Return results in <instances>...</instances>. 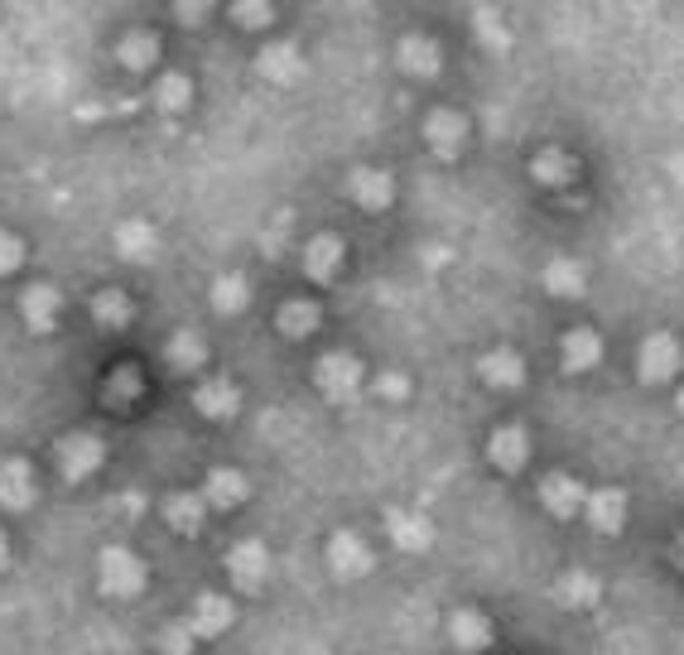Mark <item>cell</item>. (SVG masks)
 Returning <instances> with one entry per match:
<instances>
[{
    "instance_id": "obj_18",
    "label": "cell",
    "mask_w": 684,
    "mask_h": 655,
    "mask_svg": "<svg viewBox=\"0 0 684 655\" xmlns=\"http://www.w3.org/2000/svg\"><path fill=\"white\" fill-rule=\"evenodd\" d=\"M386 540L396 545V549H405V555H419V549H429V540H434V530H429V520L419 516V512H386Z\"/></svg>"
},
{
    "instance_id": "obj_19",
    "label": "cell",
    "mask_w": 684,
    "mask_h": 655,
    "mask_svg": "<svg viewBox=\"0 0 684 655\" xmlns=\"http://www.w3.org/2000/svg\"><path fill=\"white\" fill-rule=\"evenodd\" d=\"M63 295L49 285V280H34L24 289V318H29V328H39V333H49V328H58L63 324Z\"/></svg>"
},
{
    "instance_id": "obj_14",
    "label": "cell",
    "mask_w": 684,
    "mask_h": 655,
    "mask_svg": "<svg viewBox=\"0 0 684 655\" xmlns=\"http://www.w3.org/2000/svg\"><path fill=\"white\" fill-rule=\"evenodd\" d=\"M541 502H545L549 516L574 520V516H584L588 492H584V483H578V477H569V473H549L545 483H541Z\"/></svg>"
},
{
    "instance_id": "obj_10",
    "label": "cell",
    "mask_w": 684,
    "mask_h": 655,
    "mask_svg": "<svg viewBox=\"0 0 684 655\" xmlns=\"http://www.w3.org/2000/svg\"><path fill=\"white\" fill-rule=\"evenodd\" d=\"M194 410L202 419H212V425H222L241 410V390L237 381H227V376H212V381H194Z\"/></svg>"
},
{
    "instance_id": "obj_36",
    "label": "cell",
    "mask_w": 684,
    "mask_h": 655,
    "mask_svg": "<svg viewBox=\"0 0 684 655\" xmlns=\"http://www.w3.org/2000/svg\"><path fill=\"white\" fill-rule=\"evenodd\" d=\"M569 275L578 280V266H574V260H555V266L541 275V285L549 289V295H564V289H569Z\"/></svg>"
},
{
    "instance_id": "obj_23",
    "label": "cell",
    "mask_w": 684,
    "mask_h": 655,
    "mask_svg": "<svg viewBox=\"0 0 684 655\" xmlns=\"http://www.w3.org/2000/svg\"><path fill=\"white\" fill-rule=\"evenodd\" d=\"M165 516L179 535H198L202 520H208V502H202V492H179V497L165 502Z\"/></svg>"
},
{
    "instance_id": "obj_12",
    "label": "cell",
    "mask_w": 684,
    "mask_h": 655,
    "mask_svg": "<svg viewBox=\"0 0 684 655\" xmlns=\"http://www.w3.org/2000/svg\"><path fill=\"white\" fill-rule=\"evenodd\" d=\"M526 357L516 353V347H492V353L477 357V376L492 386V390H516L521 381H526Z\"/></svg>"
},
{
    "instance_id": "obj_26",
    "label": "cell",
    "mask_w": 684,
    "mask_h": 655,
    "mask_svg": "<svg viewBox=\"0 0 684 655\" xmlns=\"http://www.w3.org/2000/svg\"><path fill=\"white\" fill-rule=\"evenodd\" d=\"M87 314H92L101 328H126L130 318H136V314H130V304H126L121 289H101V295H97L92 304H87Z\"/></svg>"
},
{
    "instance_id": "obj_8",
    "label": "cell",
    "mask_w": 684,
    "mask_h": 655,
    "mask_svg": "<svg viewBox=\"0 0 684 655\" xmlns=\"http://www.w3.org/2000/svg\"><path fill=\"white\" fill-rule=\"evenodd\" d=\"M636 371H642V381H675L684 371V347L671 338V333H656V338L642 343V353H636Z\"/></svg>"
},
{
    "instance_id": "obj_28",
    "label": "cell",
    "mask_w": 684,
    "mask_h": 655,
    "mask_svg": "<svg viewBox=\"0 0 684 655\" xmlns=\"http://www.w3.org/2000/svg\"><path fill=\"white\" fill-rule=\"evenodd\" d=\"M184 82H194V78H184V72H165V78L155 82V101H159V111L165 116L184 111Z\"/></svg>"
},
{
    "instance_id": "obj_21",
    "label": "cell",
    "mask_w": 684,
    "mask_h": 655,
    "mask_svg": "<svg viewBox=\"0 0 684 655\" xmlns=\"http://www.w3.org/2000/svg\"><path fill=\"white\" fill-rule=\"evenodd\" d=\"M251 497V487H246V477L237 468H212L208 483H202V502H208V512H231V506H241Z\"/></svg>"
},
{
    "instance_id": "obj_35",
    "label": "cell",
    "mask_w": 684,
    "mask_h": 655,
    "mask_svg": "<svg viewBox=\"0 0 684 655\" xmlns=\"http://www.w3.org/2000/svg\"><path fill=\"white\" fill-rule=\"evenodd\" d=\"M165 361H174V367H184V361H202V343L194 338V333H174Z\"/></svg>"
},
{
    "instance_id": "obj_37",
    "label": "cell",
    "mask_w": 684,
    "mask_h": 655,
    "mask_svg": "<svg viewBox=\"0 0 684 655\" xmlns=\"http://www.w3.org/2000/svg\"><path fill=\"white\" fill-rule=\"evenodd\" d=\"M10 564V540H6V530H0V569Z\"/></svg>"
},
{
    "instance_id": "obj_2",
    "label": "cell",
    "mask_w": 684,
    "mask_h": 655,
    "mask_svg": "<svg viewBox=\"0 0 684 655\" xmlns=\"http://www.w3.org/2000/svg\"><path fill=\"white\" fill-rule=\"evenodd\" d=\"M101 463H107V444H101L97 434L72 429V434L58 439V473H63L68 483H87Z\"/></svg>"
},
{
    "instance_id": "obj_31",
    "label": "cell",
    "mask_w": 684,
    "mask_h": 655,
    "mask_svg": "<svg viewBox=\"0 0 684 655\" xmlns=\"http://www.w3.org/2000/svg\"><path fill=\"white\" fill-rule=\"evenodd\" d=\"M559 593H564V603H569V607H588V603H598V578L569 574V578L559 584Z\"/></svg>"
},
{
    "instance_id": "obj_7",
    "label": "cell",
    "mask_w": 684,
    "mask_h": 655,
    "mask_svg": "<svg viewBox=\"0 0 684 655\" xmlns=\"http://www.w3.org/2000/svg\"><path fill=\"white\" fill-rule=\"evenodd\" d=\"M396 63H400L405 78L429 82V78H439V72H444V43L434 34H405L396 43Z\"/></svg>"
},
{
    "instance_id": "obj_13",
    "label": "cell",
    "mask_w": 684,
    "mask_h": 655,
    "mask_svg": "<svg viewBox=\"0 0 684 655\" xmlns=\"http://www.w3.org/2000/svg\"><path fill=\"white\" fill-rule=\"evenodd\" d=\"M227 574H231V584H237V588H260V584H266V574H270V549L260 540L231 545L227 549Z\"/></svg>"
},
{
    "instance_id": "obj_16",
    "label": "cell",
    "mask_w": 684,
    "mask_h": 655,
    "mask_svg": "<svg viewBox=\"0 0 684 655\" xmlns=\"http://www.w3.org/2000/svg\"><path fill=\"white\" fill-rule=\"evenodd\" d=\"M188 632L198 636V642H212V636H222L231 627V603L222 593H198V603L188 607Z\"/></svg>"
},
{
    "instance_id": "obj_30",
    "label": "cell",
    "mask_w": 684,
    "mask_h": 655,
    "mask_svg": "<svg viewBox=\"0 0 684 655\" xmlns=\"http://www.w3.org/2000/svg\"><path fill=\"white\" fill-rule=\"evenodd\" d=\"M246 295H251V285H246L241 275H227V280L212 285V304H217V309H231V314L246 304Z\"/></svg>"
},
{
    "instance_id": "obj_1",
    "label": "cell",
    "mask_w": 684,
    "mask_h": 655,
    "mask_svg": "<svg viewBox=\"0 0 684 655\" xmlns=\"http://www.w3.org/2000/svg\"><path fill=\"white\" fill-rule=\"evenodd\" d=\"M299 270L309 275L314 285L343 280V270H347V246H343V237H333V231H314V237H304V246H299Z\"/></svg>"
},
{
    "instance_id": "obj_25",
    "label": "cell",
    "mask_w": 684,
    "mask_h": 655,
    "mask_svg": "<svg viewBox=\"0 0 684 655\" xmlns=\"http://www.w3.org/2000/svg\"><path fill=\"white\" fill-rule=\"evenodd\" d=\"M260 72H266L270 82H299V72H304V58L299 53H289L285 43H266V49H260Z\"/></svg>"
},
{
    "instance_id": "obj_27",
    "label": "cell",
    "mask_w": 684,
    "mask_h": 655,
    "mask_svg": "<svg viewBox=\"0 0 684 655\" xmlns=\"http://www.w3.org/2000/svg\"><path fill=\"white\" fill-rule=\"evenodd\" d=\"M270 6H275V0H227L222 14H227L231 24H241L246 34H256L260 20H270Z\"/></svg>"
},
{
    "instance_id": "obj_5",
    "label": "cell",
    "mask_w": 684,
    "mask_h": 655,
    "mask_svg": "<svg viewBox=\"0 0 684 655\" xmlns=\"http://www.w3.org/2000/svg\"><path fill=\"white\" fill-rule=\"evenodd\" d=\"M419 140H425V150L429 155H439V159H454L458 155V145L468 140V116L454 111V107H434L425 121H419Z\"/></svg>"
},
{
    "instance_id": "obj_22",
    "label": "cell",
    "mask_w": 684,
    "mask_h": 655,
    "mask_svg": "<svg viewBox=\"0 0 684 655\" xmlns=\"http://www.w3.org/2000/svg\"><path fill=\"white\" fill-rule=\"evenodd\" d=\"M584 516H588V526L598 530V535H617V530H622V520H627V497H622L617 487L588 492V502H584Z\"/></svg>"
},
{
    "instance_id": "obj_24",
    "label": "cell",
    "mask_w": 684,
    "mask_h": 655,
    "mask_svg": "<svg viewBox=\"0 0 684 655\" xmlns=\"http://www.w3.org/2000/svg\"><path fill=\"white\" fill-rule=\"evenodd\" d=\"M145 43H159V39L150 34V29H130V34L111 49V53H116V63H121V68L130 72V78H145V72L155 68V58H159V53H145Z\"/></svg>"
},
{
    "instance_id": "obj_11",
    "label": "cell",
    "mask_w": 684,
    "mask_h": 655,
    "mask_svg": "<svg viewBox=\"0 0 684 655\" xmlns=\"http://www.w3.org/2000/svg\"><path fill=\"white\" fill-rule=\"evenodd\" d=\"M328 564H333V574H338V578H361V574H371L376 555H371V545L361 540V535L338 530L328 540Z\"/></svg>"
},
{
    "instance_id": "obj_34",
    "label": "cell",
    "mask_w": 684,
    "mask_h": 655,
    "mask_svg": "<svg viewBox=\"0 0 684 655\" xmlns=\"http://www.w3.org/2000/svg\"><path fill=\"white\" fill-rule=\"evenodd\" d=\"M371 390H376V400H405V396H410V376H400V371H376V376H371Z\"/></svg>"
},
{
    "instance_id": "obj_17",
    "label": "cell",
    "mask_w": 684,
    "mask_h": 655,
    "mask_svg": "<svg viewBox=\"0 0 684 655\" xmlns=\"http://www.w3.org/2000/svg\"><path fill=\"white\" fill-rule=\"evenodd\" d=\"M559 361H564V371H588V367H598V361H603V338H598V333H593L588 324L564 328V338H559Z\"/></svg>"
},
{
    "instance_id": "obj_38",
    "label": "cell",
    "mask_w": 684,
    "mask_h": 655,
    "mask_svg": "<svg viewBox=\"0 0 684 655\" xmlns=\"http://www.w3.org/2000/svg\"><path fill=\"white\" fill-rule=\"evenodd\" d=\"M680 415H684V386H680Z\"/></svg>"
},
{
    "instance_id": "obj_6",
    "label": "cell",
    "mask_w": 684,
    "mask_h": 655,
    "mask_svg": "<svg viewBox=\"0 0 684 655\" xmlns=\"http://www.w3.org/2000/svg\"><path fill=\"white\" fill-rule=\"evenodd\" d=\"M347 198L361 212H386V208H396V179L376 165H357V169H347Z\"/></svg>"
},
{
    "instance_id": "obj_15",
    "label": "cell",
    "mask_w": 684,
    "mask_h": 655,
    "mask_svg": "<svg viewBox=\"0 0 684 655\" xmlns=\"http://www.w3.org/2000/svg\"><path fill=\"white\" fill-rule=\"evenodd\" d=\"M39 497V483H34V468L24 458H6L0 463V506L6 512H29Z\"/></svg>"
},
{
    "instance_id": "obj_29",
    "label": "cell",
    "mask_w": 684,
    "mask_h": 655,
    "mask_svg": "<svg viewBox=\"0 0 684 655\" xmlns=\"http://www.w3.org/2000/svg\"><path fill=\"white\" fill-rule=\"evenodd\" d=\"M578 165H569V155H559V150H545L541 159L531 155V173H541L545 183H559V179H569Z\"/></svg>"
},
{
    "instance_id": "obj_3",
    "label": "cell",
    "mask_w": 684,
    "mask_h": 655,
    "mask_svg": "<svg viewBox=\"0 0 684 655\" xmlns=\"http://www.w3.org/2000/svg\"><path fill=\"white\" fill-rule=\"evenodd\" d=\"M361 381H367V367L357 361V353H347V347H338V353H318L314 386L324 390V396H353V390H361Z\"/></svg>"
},
{
    "instance_id": "obj_32",
    "label": "cell",
    "mask_w": 684,
    "mask_h": 655,
    "mask_svg": "<svg viewBox=\"0 0 684 655\" xmlns=\"http://www.w3.org/2000/svg\"><path fill=\"white\" fill-rule=\"evenodd\" d=\"M24 256H29V246L14 237V231H0V280H10V275L24 266Z\"/></svg>"
},
{
    "instance_id": "obj_9",
    "label": "cell",
    "mask_w": 684,
    "mask_h": 655,
    "mask_svg": "<svg viewBox=\"0 0 684 655\" xmlns=\"http://www.w3.org/2000/svg\"><path fill=\"white\" fill-rule=\"evenodd\" d=\"M487 463L497 473H521L531 463V434L521 425H492V434H487Z\"/></svg>"
},
{
    "instance_id": "obj_33",
    "label": "cell",
    "mask_w": 684,
    "mask_h": 655,
    "mask_svg": "<svg viewBox=\"0 0 684 655\" xmlns=\"http://www.w3.org/2000/svg\"><path fill=\"white\" fill-rule=\"evenodd\" d=\"M194 642L198 636L188 632V622H169V627L159 632V651L165 655H194Z\"/></svg>"
},
{
    "instance_id": "obj_4",
    "label": "cell",
    "mask_w": 684,
    "mask_h": 655,
    "mask_svg": "<svg viewBox=\"0 0 684 655\" xmlns=\"http://www.w3.org/2000/svg\"><path fill=\"white\" fill-rule=\"evenodd\" d=\"M140 588H145L140 555H130L126 545L101 549V593H107V598H136Z\"/></svg>"
},
{
    "instance_id": "obj_20",
    "label": "cell",
    "mask_w": 684,
    "mask_h": 655,
    "mask_svg": "<svg viewBox=\"0 0 684 655\" xmlns=\"http://www.w3.org/2000/svg\"><path fill=\"white\" fill-rule=\"evenodd\" d=\"M448 636H454V646L463 655H477L492 646V622H487V613H477V607H458V613L448 617Z\"/></svg>"
}]
</instances>
